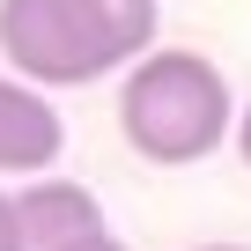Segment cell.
Segmentation results:
<instances>
[{
    "mask_svg": "<svg viewBox=\"0 0 251 251\" xmlns=\"http://www.w3.org/2000/svg\"><path fill=\"white\" fill-rule=\"evenodd\" d=\"M155 45V0H0V52L37 89H81Z\"/></svg>",
    "mask_w": 251,
    "mask_h": 251,
    "instance_id": "6da1fadb",
    "label": "cell"
},
{
    "mask_svg": "<svg viewBox=\"0 0 251 251\" xmlns=\"http://www.w3.org/2000/svg\"><path fill=\"white\" fill-rule=\"evenodd\" d=\"M118 133L141 163H200L214 155L229 133H236V96L222 81V67L207 52H185V45H163V52H141L118 81Z\"/></svg>",
    "mask_w": 251,
    "mask_h": 251,
    "instance_id": "7a4b0ae2",
    "label": "cell"
},
{
    "mask_svg": "<svg viewBox=\"0 0 251 251\" xmlns=\"http://www.w3.org/2000/svg\"><path fill=\"white\" fill-rule=\"evenodd\" d=\"M59 148H67V126L45 103V89L8 74L0 81V177H45L59 163Z\"/></svg>",
    "mask_w": 251,
    "mask_h": 251,
    "instance_id": "3957f363",
    "label": "cell"
},
{
    "mask_svg": "<svg viewBox=\"0 0 251 251\" xmlns=\"http://www.w3.org/2000/svg\"><path fill=\"white\" fill-rule=\"evenodd\" d=\"M15 222H23V251H59V244L96 236V229H103V207H96L89 185L45 170V177H30V185L15 192Z\"/></svg>",
    "mask_w": 251,
    "mask_h": 251,
    "instance_id": "277c9868",
    "label": "cell"
},
{
    "mask_svg": "<svg viewBox=\"0 0 251 251\" xmlns=\"http://www.w3.org/2000/svg\"><path fill=\"white\" fill-rule=\"evenodd\" d=\"M0 251H23V222H15V192H0Z\"/></svg>",
    "mask_w": 251,
    "mask_h": 251,
    "instance_id": "5b68a950",
    "label": "cell"
},
{
    "mask_svg": "<svg viewBox=\"0 0 251 251\" xmlns=\"http://www.w3.org/2000/svg\"><path fill=\"white\" fill-rule=\"evenodd\" d=\"M59 251H126V244H118L111 229H96V236H81V244H59Z\"/></svg>",
    "mask_w": 251,
    "mask_h": 251,
    "instance_id": "8992f818",
    "label": "cell"
},
{
    "mask_svg": "<svg viewBox=\"0 0 251 251\" xmlns=\"http://www.w3.org/2000/svg\"><path fill=\"white\" fill-rule=\"evenodd\" d=\"M236 155H244V170H251V103L236 111Z\"/></svg>",
    "mask_w": 251,
    "mask_h": 251,
    "instance_id": "52a82bcc",
    "label": "cell"
},
{
    "mask_svg": "<svg viewBox=\"0 0 251 251\" xmlns=\"http://www.w3.org/2000/svg\"><path fill=\"white\" fill-rule=\"evenodd\" d=\"M200 251H244V244H200Z\"/></svg>",
    "mask_w": 251,
    "mask_h": 251,
    "instance_id": "ba28073f",
    "label": "cell"
}]
</instances>
